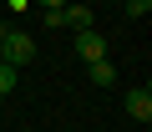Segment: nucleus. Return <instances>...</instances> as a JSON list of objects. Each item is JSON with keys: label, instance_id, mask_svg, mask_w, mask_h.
<instances>
[{"label": "nucleus", "instance_id": "1", "mask_svg": "<svg viewBox=\"0 0 152 132\" xmlns=\"http://www.w3.org/2000/svg\"><path fill=\"white\" fill-rule=\"evenodd\" d=\"M0 61H10V66L36 61V41H31L26 31H0Z\"/></svg>", "mask_w": 152, "mask_h": 132}, {"label": "nucleus", "instance_id": "2", "mask_svg": "<svg viewBox=\"0 0 152 132\" xmlns=\"http://www.w3.org/2000/svg\"><path fill=\"white\" fill-rule=\"evenodd\" d=\"M61 26H71V31H91V26H96L91 0H66V5H61V15H56V31H61Z\"/></svg>", "mask_w": 152, "mask_h": 132}, {"label": "nucleus", "instance_id": "3", "mask_svg": "<svg viewBox=\"0 0 152 132\" xmlns=\"http://www.w3.org/2000/svg\"><path fill=\"white\" fill-rule=\"evenodd\" d=\"M76 56H81L86 66L102 61V56H107V36H102L96 26H91V31H76Z\"/></svg>", "mask_w": 152, "mask_h": 132}, {"label": "nucleus", "instance_id": "4", "mask_svg": "<svg viewBox=\"0 0 152 132\" xmlns=\"http://www.w3.org/2000/svg\"><path fill=\"white\" fill-rule=\"evenodd\" d=\"M122 107H127V117H132V122H142V127H147V122H152V87H132Z\"/></svg>", "mask_w": 152, "mask_h": 132}, {"label": "nucleus", "instance_id": "5", "mask_svg": "<svg viewBox=\"0 0 152 132\" xmlns=\"http://www.w3.org/2000/svg\"><path fill=\"white\" fill-rule=\"evenodd\" d=\"M86 76H91V87H112V81H117V66L102 56V61H91V66H86Z\"/></svg>", "mask_w": 152, "mask_h": 132}, {"label": "nucleus", "instance_id": "6", "mask_svg": "<svg viewBox=\"0 0 152 132\" xmlns=\"http://www.w3.org/2000/svg\"><path fill=\"white\" fill-rule=\"evenodd\" d=\"M15 81H20V66H10V61H0V102H5V97L15 92Z\"/></svg>", "mask_w": 152, "mask_h": 132}, {"label": "nucleus", "instance_id": "7", "mask_svg": "<svg viewBox=\"0 0 152 132\" xmlns=\"http://www.w3.org/2000/svg\"><path fill=\"white\" fill-rule=\"evenodd\" d=\"M122 10H127V21H147L152 15V0H122Z\"/></svg>", "mask_w": 152, "mask_h": 132}, {"label": "nucleus", "instance_id": "8", "mask_svg": "<svg viewBox=\"0 0 152 132\" xmlns=\"http://www.w3.org/2000/svg\"><path fill=\"white\" fill-rule=\"evenodd\" d=\"M36 5H41V10H61L66 0H36Z\"/></svg>", "mask_w": 152, "mask_h": 132}, {"label": "nucleus", "instance_id": "9", "mask_svg": "<svg viewBox=\"0 0 152 132\" xmlns=\"http://www.w3.org/2000/svg\"><path fill=\"white\" fill-rule=\"evenodd\" d=\"M5 5H10V10H26V5H31V0H5Z\"/></svg>", "mask_w": 152, "mask_h": 132}, {"label": "nucleus", "instance_id": "10", "mask_svg": "<svg viewBox=\"0 0 152 132\" xmlns=\"http://www.w3.org/2000/svg\"><path fill=\"white\" fill-rule=\"evenodd\" d=\"M0 31H5V21H0Z\"/></svg>", "mask_w": 152, "mask_h": 132}, {"label": "nucleus", "instance_id": "11", "mask_svg": "<svg viewBox=\"0 0 152 132\" xmlns=\"http://www.w3.org/2000/svg\"><path fill=\"white\" fill-rule=\"evenodd\" d=\"M117 5H122V0H117Z\"/></svg>", "mask_w": 152, "mask_h": 132}]
</instances>
